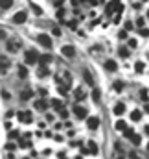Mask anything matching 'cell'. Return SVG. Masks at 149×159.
Instances as JSON below:
<instances>
[{"label": "cell", "mask_w": 149, "mask_h": 159, "mask_svg": "<svg viewBox=\"0 0 149 159\" xmlns=\"http://www.w3.org/2000/svg\"><path fill=\"white\" fill-rule=\"evenodd\" d=\"M112 87H114V91H121V89H123V83H121V81H114Z\"/></svg>", "instance_id": "31"}, {"label": "cell", "mask_w": 149, "mask_h": 159, "mask_svg": "<svg viewBox=\"0 0 149 159\" xmlns=\"http://www.w3.org/2000/svg\"><path fill=\"white\" fill-rule=\"evenodd\" d=\"M61 83H65V85H68V87H70V83H72V74H70V72H63Z\"/></svg>", "instance_id": "17"}, {"label": "cell", "mask_w": 149, "mask_h": 159, "mask_svg": "<svg viewBox=\"0 0 149 159\" xmlns=\"http://www.w3.org/2000/svg\"><path fill=\"white\" fill-rule=\"evenodd\" d=\"M144 2H146V0H144Z\"/></svg>", "instance_id": "50"}, {"label": "cell", "mask_w": 149, "mask_h": 159, "mask_svg": "<svg viewBox=\"0 0 149 159\" xmlns=\"http://www.w3.org/2000/svg\"><path fill=\"white\" fill-rule=\"evenodd\" d=\"M144 111H146V113H149V104H146V106H144Z\"/></svg>", "instance_id": "45"}, {"label": "cell", "mask_w": 149, "mask_h": 159, "mask_svg": "<svg viewBox=\"0 0 149 159\" xmlns=\"http://www.w3.org/2000/svg\"><path fill=\"white\" fill-rule=\"evenodd\" d=\"M131 141H133V144H134V146H138V144H140V143H142V137H140V135H136V133H134V135H133V137H131Z\"/></svg>", "instance_id": "27"}, {"label": "cell", "mask_w": 149, "mask_h": 159, "mask_svg": "<svg viewBox=\"0 0 149 159\" xmlns=\"http://www.w3.org/2000/svg\"><path fill=\"white\" fill-rule=\"evenodd\" d=\"M114 128H116L118 131H125V129H127V124H125V120H116Z\"/></svg>", "instance_id": "19"}, {"label": "cell", "mask_w": 149, "mask_h": 159, "mask_svg": "<svg viewBox=\"0 0 149 159\" xmlns=\"http://www.w3.org/2000/svg\"><path fill=\"white\" fill-rule=\"evenodd\" d=\"M52 106H53L55 109H59V111H61V109H65V104H63L61 100H57V98H55V100H52Z\"/></svg>", "instance_id": "23"}, {"label": "cell", "mask_w": 149, "mask_h": 159, "mask_svg": "<svg viewBox=\"0 0 149 159\" xmlns=\"http://www.w3.org/2000/svg\"><path fill=\"white\" fill-rule=\"evenodd\" d=\"M19 48H20V41L19 39H7V43H6V50H7L9 54L19 52Z\"/></svg>", "instance_id": "2"}, {"label": "cell", "mask_w": 149, "mask_h": 159, "mask_svg": "<svg viewBox=\"0 0 149 159\" xmlns=\"http://www.w3.org/2000/svg\"><path fill=\"white\" fill-rule=\"evenodd\" d=\"M103 67H105V70H109V72H114V70L118 69V63H116V61H112V59H107V61L103 63Z\"/></svg>", "instance_id": "11"}, {"label": "cell", "mask_w": 149, "mask_h": 159, "mask_svg": "<svg viewBox=\"0 0 149 159\" xmlns=\"http://www.w3.org/2000/svg\"><path fill=\"white\" fill-rule=\"evenodd\" d=\"M26 19H28V13H26V11H19V13L13 15V22H15V24H22V22H26Z\"/></svg>", "instance_id": "6"}, {"label": "cell", "mask_w": 149, "mask_h": 159, "mask_svg": "<svg viewBox=\"0 0 149 159\" xmlns=\"http://www.w3.org/2000/svg\"><path fill=\"white\" fill-rule=\"evenodd\" d=\"M129 157H131V159H138V154H136V152H131V154H129Z\"/></svg>", "instance_id": "41"}, {"label": "cell", "mask_w": 149, "mask_h": 159, "mask_svg": "<svg viewBox=\"0 0 149 159\" xmlns=\"http://www.w3.org/2000/svg\"><path fill=\"white\" fill-rule=\"evenodd\" d=\"M9 67H11V61H9V57H6V56H0V72H7V70H9Z\"/></svg>", "instance_id": "7"}, {"label": "cell", "mask_w": 149, "mask_h": 159, "mask_svg": "<svg viewBox=\"0 0 149 159\" xmlns=\"http://www.w3.org/2000/svg\"><path fill=\"white\" fill-rule=\"evenodd\" d=\"M134 69H136V72H144V69H146V65H144L142 61H136V65H134Z\"/></svg>", "instance_id": "28"}, {"label": "cell", "mask_w": 149, "mask_h": 159, "mask_svg": "<svg viewBox=\"0 0 149 159\" xmlns=\"http://www.w3.org/2000/svg\"><path fill=\"white\" fill-rule=\"evenodd\" d=\"M17 70H19V76H20V78H26V76H28V70H26V67H24V65H19V67H17Z\"/></svg>", "instance_id": "22"}, {"label": "cell", "mask_w": 149, "mask_h": 159, "mask_svg": "<svg viewBox=\"0 0 149 159\" xmlns=\"http://www.w3.org/2000/svg\"><path fill=\"white\" fill-rule=\"evenodd\" d=\"M2 39H6V32H4V30H0V41Z\"/></svg>", "instance_id": "44"}, {"label": "cell", "mask_w": 149, "mask_h": 159, "mask_svg": "<svg viewBox=\"0 0 149 159\" xmlns=\"http://www.w3.org/2000/svg\"><path fill=\"white\" fill-rule=\"evenodd\" d=\"M136 39H129V48H136Z\"/></svg>", "instance_id": "35"}, {"label": "cell", "mask_w": 149, "mask_h": 159, "mask_svg": "<svg viewBox=\"0 0 149 159\" xmlns=\"http://www.w3.org/2000/svg\"><path fill=\"white\" fill-rule=\"evenodd\" d=\"M39 56L37 50H28L26 52V56H24V61H26V65H33V63H39Z\"/></svg>", "instance_id": "1"}, {"label": "cell", "mask_w": 149, "mask_h": 159, "mask_svg": "<svg viewBox=\"0 0 149 159\" xmlns=\"http://www.w3.org/2000/svg\"><path fill=\"white\" fill-rule=\"evenodd\" d=\"M37 76H39V78H46V76H50V70H48V67H39Z\"/></svg>", "instance_id": "18"}, {"label": "cell", "mask_w": 149, "mask_h": 159, "mask_svg": "<svg viewBox=\"0 0 149 159\" xmlns=\"http://www.w3.org/2000/svg\"><path fill=\"white\" fill-rule=\"evenodd\" d=\"M61 54H63L65 57H74L75 56V48L72 46V44H66V46L61 48Z\"/></svg>", "instance_id": "8"}, {"label": "cell", "mask_w": 149, "mask_h": 159, "mask_svg": "<svg viewBox=\"0 0 149 159\" xmlns=\"http://www.w3.org/2000/svg\"><path fill=\"white\" fill-rule=\"evenodd\" d=\"M26 159H28V157H26Z\"/></svg>", "instance_id": "51"}, {"label": "cell", "mask_w": 149, "mask_h": 159, "mask_svg": "<svg viewBox=\"0 0 149 159\" xmlns=\"http://www.w3.org/2000/svg\"><path fill=\"white\" fill-rule=\"evenodd\" d=\"M32 7H33V11H35V13H40V7H39V6H35V4H32Z\"/></svg>", "instance_id": "40"}, {"label": "cell", "mask_w": 149, "mask_h": 159, "mask_svg": "<svg viewBox=\"0 0 149 159\" xmlns=\"http://www.w3.org/2000/svg\"><path fill=\"white\" fill-rule=\"evenodd\" d=\"M144 22H146V20H144L142 17H140V19H136V26H138L140 30H142V26H144Z\"/></svg>", "instance_id": "34"}, {"label": "cell", "mask_w": 149, "mask_h": 159, "mask_svg": "<svg viewBox=\"0 0 149 159\" xmlns=\"http://www.w3.org/2000/svg\"><path fill=\"white\" fill-rule=\"evenodd\" d=\"M87 126H88V129H98V128H100V119L90 117V119L87 120Z\"/></svg>", "instance_id": "10"}, {"label": "cell", "mask_w": 149, "mask_h": 159, "mask_svg": "<svg viewBox=\"0 0 149 159\" xmlns=\"http://www.w3.org/2000/svg\"><path fill=\"white\" fill-rule=\"evenodd\" d=\"M79 2H81V0H72V4H74V6H77Z\"/></svg>", "instance_id": "46"}, {"label": "cell", "mask_w": 149, "mask_h": 159, "mask_svg": "<svg viewBox=\"0 0 149 159\" xmlns=\"http://www.w3.org/2000/svg\"><path fill=\"white\" fill-rule=\"evenodd\" d=\"M147 17H149V11H147Z\"/></svg>", "instance_id": "47"}, {"label": "cell", "mask_w": 149, "mask_h": 159, "mask_svg": "<svg viewBox=\"0 0 149 159\" xmlns=\"http://www.w3.org/2000/svg\"><path fill=\"white\" fill-rule=\"evenodd\" d=\"M39 63H40V67H46L48 63H52V56H50V54H42V56L39 57Z\"/></svg>", "instance_id": "12"}, {"label": "cell", "mask_w": 149, "mask_h": 159, "mask_svg": "<svg viewBox=\"0 0 149 159\" xmlns=\"http://www.w3.org/2000/svg\"><path fill=\"white\" fill-rule=\"evenodd\" d=\"M17 119L20 120V122H24V124H30L33 120V115H32V111H19Z\"/></svg>", "instance_id": "3"}, {"label": "cell", "mask_w": 149, "mask_h": 159, "mask_svg": "<svg viewBox=\"0 0 149 159\" xmlns=\"http://www.w3.org/2000/svg\"><path fill=\"white\" fill-rule=\"evenodd\" d=\"M72 111H74V115L77 117V119H87V115H88V113H87V107H83V106H77V104L72 107Z\"/></svg>", "instance_id": "5"}, {"label": "cell", "mask_w": 149, "mask_h": 159, "mask_svg": "<svg viewBox=\"0 0 149 159\" xmlns=\"http://www.w3.org/2000/svg\"><path fill=\"white\" fill-rule=\"evenodd\" d=\"M83 76H85V81H87V83H90V85L94 83V78H92V74H90L88 70H83Z\"/></svg>", "instance_id": "25"}, {"label": "cell", "mask_w": 149, "mask_h": 159, "mask_svg": "<svg viewBox=\"0 0 149 159\" xmlns=\"http://www.w3.org/2000/svg\"><path fill=\"white\" fill-rule=\"evenodd\" d=\"M133 26H134V24H133L131 20H129V22H125V30H133Z\"/></svg>", "instance_id": "39"}, {"label": "cell", "mask_w": 149, "mask_h": 159, "mask_svg": "<svg viewBox=\"0 0 149 159\" xmlns=\"http://www.w3.org/2000/svg\"><path fill=\"white\" fill-rule=\"evenodd\" d=\"M77 159H83V157H77Z\"/></svg>", "instance_id": "49"}, {"label": "cell", "mask_w": 149, "mask_h": 159, "mask_svg": "<svg viewBox=\"0 0 149 159\" xmlns=\"http://www.w3.org/2000/svg\"><path fill=\"white\" fill-rule=\"evenodd\" d=\"M32 96H33V91H32V89H24V91L20 93V100H24V102L30 100Z\"/></svg>", "instance_id": "14"}, {"label": "cell", "mask_w": 149, "mask_h": 159, "mask_svg": "<svg viewBox=\"0 0 149 159\" xmlns=\"http://www.w3.org/2000/svg\"><path fill=\"white\" fill-rule=\"evenodd\" d=\"M15 137H19V133H17V131H11V133H9V139H15Z\"/></svg>", "instance_id": "43"}, {"label": "cell", "mask_w": 149, "mask_h": 159, "mask_svg": "<svg viewBox=\"0 0 149 159\" xmlns=\"http://www.w3.org/2000/svg\"><path fill=\"white\" fill-rule=\"evenodd\" d=\"M123 135H125V137H127V139H131V137H133V135H134V131H133V129H129V128H127V129H125V131H123Z\"/></svg>", "instance_id": "32"}, {"label": "cell", "mask_w": 149, "mask_h": 159, "mask_svg": "<svg viewBox=\"0 0 149 159\" xmlns=\"http://www.w3.org/2000/svg\"><path fill=\"white\" fill-rule=\"evenodd\" d=\"M140 96H142V100H147V98H149L147 91H142V93H140Z\"/></svg>", "instance_id": "37"}, {"label": "cell", "mask_w": 149, "mask_h": 159, "mask_svg": "<svg viewBox=\"0 0 149 159\" xmlns=\"http://www.w3.org/2000/svg\"><path fill=\"white\" fill-rule=\"evenodd\" d=\"M35 109H37V111H46V109H48L46 100H37V102H35Z\"/></svg>", "instance_id": "15"}, {"label": "cell", "mask_w": 149, "mask_h": 159, "mask_svg": "<svg viewBox=\"0 0 149 159\" xmlns=\"http://www.w3.org/2000/svg\"><path fill=\"white\" fill-rule=\"evenodd\" d=\"M87 148H88V152H90L92 156H96V154H98V144H96L94 141H88V144H87Z\"/></svg>", "instance_id": "16"}, {"label": "cell", "mask_w": 149, "mask_h": 159, "mask_svg": "<svg viewBox=\"0 0 149 159\" xmlns=\"http://www.w3.org/2000/svg\"><path fill=\"white\" fill-rule=\"evenodd\" d=\"M74 98H75V102H81V100H85L87 98V91L85 89H75V93H74Z\"/></svg>", "instance_id": "9"}, {"label": "cell", "mask_w": 149, "mask_h": 159, "mask_svg": "<svg viewBox=\"0 0 149 159\" xmlns=\"http://www.w3.org/2000/svg\"><path fill=\"white\" fill-rule=\"evenodd\" d=\"M6 150H7V152H13V150H17V144H15V143H7V144H6Z\"/></svg>", "instance_id": "30"}, {"label": "cell", "mask_w": 149, "mask_h": 159, "mask_svg": "<svg viewBox=\"0 0 149 159\" xmlns=\"http://www.w3.org/2000/svg\"><path fill=\"white\" fill-rule=\"evenodd\" d=\"M59 115H61L63 119H66V117H68V111H66V109H61V111H59Z\"/></svg>", "instance_id": "36"}, {"label": "cell", "mask_w": 149, "mask_h": 159, "mask_svg": "<svg viewBox=\"0 0 149 159\" xmlns=\"http://www.w3.org/2000/svg\"><path fill=\"white\" fill-rule=\"evenodd\" d=\"M140 119H142V111H140V109H134V111L131 113V120L136 122V120H140Z\"/></svg>", "instance_id": "21"}, {"label": "cell", "mask_w": 149, "mask_h": 159, "mask_svg": "<svg viewBox=\"0 0 149 159\" xmlns=\"http://www.w3.org/2000/svg\"><path fill=\"white\" fill-rule=\"evenodd\" d=\"M112 111H114V115H118V117H120V115H123V113H125V104H121V102H120V104H116Z\"/></svg>", "instance_id": "13"}, {"label": "cell", "mask_w": 149, "mask_h": 159, "mask_svg": "<svg viewBox=\"0 0 149 159\" xmlns=\"http://www.w3.org/2000/svg\"><path fill=\"white\" fill-rule=\"evenodd\" d=\"M118 37H120V39H127V32H125V30H120V32H118Z\"/></svg>", "instance_id": "33"}, {"label": "cell", "mask_w": 149, "mask_h": 159, "mask_svg": "<svg viewBox=\"0 0 149 159\" xmlns=\"http://www.w3.org/2000/svg\"><path fill=\"white\" fill-rule=\"evenodd\" d=\"M118 54H120L121 57H127V56H129V48H127V46H120V48H118Z\"/></svg>", "instance_id": "26"}, {"label": "cell", "mask_w": 149, "mask_h": 159, "mask_svg": "<svg viewBox=\"0 0 149 159\" xmlns=\"http://www.w3.org/2000/svg\"><path fill=\"white\" fill-rule=\"evenodd\" d=\"M100 96H101V94H100V91H98V89H94V91H92V100H94V102H100Z\"/></svg>", "instance_id": "29"}, {"label": "cell", "mask_w": 149, "mask_h": 159, "mask_svg": "<svg viewBox=\"0 0 149 159\" xmlns=\"http://www.w3.org/2000/svg\"><path fill=\"white\" fill-rule=\"evenodd\" d=\"M57 91H59V94H63V96H66V94H68V85H65V83H59V87H57Z\"/></svg>", "instance_id": "20"}, {"label": "cell", "mask_w": 149, "mask_h": 159, "mask_svg": "<svg viewBox=\"0 0 149 159\" xmlns=\"http://www.w3.org/2000/svg\"><path fill=\"white\" fill-rule=\"evenodd\" d=\"M52 32H53V35H61V30H59V28H53Z\"/></svg>", "instance_id": "42"}, {"label": "cell", "mask_w": 149, "mask_h": 159, "mask_svg": "<svg viewBox=\"0 0 149 159\" xmlns=\"http://www.w3.org/2000/svg\"><path fill=\"white\" fill-rule=\"evenodd\" d=\"M37 41L44 46V48H52V46H53V44H52V37H50V35H46V34H39Z\"/></svg>", "instance_id": "4"}, {"label": "cell", "mask_w": 149, "mask_h": 159, "mask_svg": "<svg viewBox=\"0 0 149 159\" xmlns=\"http://www.w3.org/2000/svg\"><path fill=\"white\" fill-rule=\"evenodd\" d=\"M147 150H149V144H147Z\"/></svg>", "instance_id": "48"}, {"label": "cell", "mask_w": 149, "mask_h": 159, "mask_svg": "<svg viewBox=\"0 0 149 159\" xmlns=\"http://www.w3.org/2000/svg\"><path fill=\"white\" fill-rule=\"evenodd\" d=\"M13 6V0H0V7L2 9H9Z\"/></svg>", "instance_id": "24"}, {"label": "cell", "mask_w": 149, "mask_h": 159, "mask_svg": "<svg viewBox=\"0 0 149 159\" xmlns=\"http://www.w3.org/2000/svg\"><path fill=\"white\" fill-rule=\"evenodd\" d=\"M140 35H142V37H147V35H149V30H144V28H142V30H140Z\"/></svg>", "instance_id": "38"}]
</instances>
